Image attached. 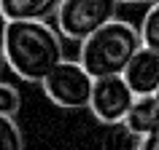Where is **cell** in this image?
Returning a JSON list of instances; mask_svg holds the SVG:
<instances>
[{
    "instance_id": "4fadbf2b",
    "label": "cell",
    "mask_w": 159,
    "mask_h": 150,
    "mask_svg": "<svg viewBox=\"0 0 159 150\" xmlns=\"http://www.w3.org/2000/svg\"><path fill=\"white\" fill-rule=\"evenodd\" d=\"M143 150H159V131H154V134H148V137H146Z\"/></svg>"
},
{
    "instance_id": "3957f363",
    "label": "cell",
    "mask_w": 159,
    "mask_h": 150,
    "mask_svg": "<svg viewBox=\"0 0 159 150\" xmlns=\"http://www.w3.org/2000/svg\"><path fill=\"white\" fill-rule=\"evenodd\" d=\"M121 0H62L57 8V30L67 40L84 43L89 35L111 24Z\"/></svg>"
},
{
    "instance_id": "5b68a950",
    "label": "cell",
    "mask_w": 159,
    "mask_h": 150,
    "mask_svg": "<svg viewBox=\"0 0 159 150\" xmlns=\"http://www.w3.org/2000/svg\"><path fill=\"white\" fill-rule=\"evenodd\" d=\"M135 91L124 81V75H108V78H94L92 99H89V110L92 115L100 121L102 126L119 123L124 121L127 113L135 105Z\"/></svg>"
},
{
    "instance_id": "9a60e30c",
    "label": "cell",
    "mask_w": 159,
    "mask_h": 150,
    "mask_svg": "<svg viewBox=\"0 0 159 150\" xmlns=\"http://www.w3.org/2000/svg\"><path fill=\"white\" fill-rule=\"evenodd\" d=\"M6 51H3V40H0V75H3V70H6Z\"/></svg>"
},
{
    "instance_id": "52a82bcc",
    "label": "cell",
    "mask_w": 159,
    "mask_h": 150,
    "mask_svg": "<svg viewBox=\"0 0 159 150\" xmlns=\"http://www.w3.org/2000/svg\"><path fill=\"white\" fill-rule=\"evenodd\" d=\"M62 0H0V16L6 22H46Z\"/></svg>"
},
{
    "instance_id": "7a4b0ae2",
    "label": "cell",
    "mask_w": 159,
    "mask_h": 150,
    "mask_svg": "<svg viewBox=\"0 0 159 150\" xmlns=\"http://www.w3.org/2000/svg\"><path fill=\"white\" fill-rule=\"evenodd\" d=\"M143 48L140 27L124 19H113L111 24L97 30L81 43L78 62L89 70L92 78H108V75H124L132 56Z\"/></svg>"
},
{
    "instance_id": "7c38bea8",
    "label": "cell",
    "mask_w": 159,
    "mask_h": 150,
    "mask_svg": "<svg viewBox=\"0 0 159 150\" xmlns=\"http://www.w3.org/2000/svg\"><path fill=\"white\" fill-rule=\"evenodd\" d=\"M22 107V94L16 86L0 81V115H16Z\"/></svg>"
},
{
    "instance_id": "9c48e42d",
    "label": "cell",
    "mask_w": 159,
    "mask_h": 150,
    "mask_svg": "<svg viewBox=\"0 0 159 150\" xmlns=\"http://www.w3.org/2000/svg\"><path fill=\"white\" fill-rule=\"evenodd\" d=\"M143 145H146V137L138 134L127 121H119L105 126L100 150H143Z\"/></svg>"
},
{
    "instance_id": "6da1fadb",
    "label": "cell",
    "mask_w": 159,
    "mask_h": 150,
    "mask_svg": "<svg viewBox=\"0 0 159 150\" xmlns=\"http://www.w3.org/2000/svg\"><path fill=\"white\" fill-rule=\"evenodd\" d=\"M3 51L11 73L30 83H43V78L65 59L62 35L46 22H6Z\"/></svg>"
},
{
    "instance_id": "277c9868",
    "label": "cell",
    "mask_w": 159,
    "mask_h": 150,
    "mask_svg": "<svg viewBox=\"0 0 159 150\" xmlns=\"http://www.w3.org/2000/svg\"><path fill=\"white\" fill-rule=\"evenodd\" d=\"M43 94L49 97V102H54L62 110H84L89 107L94 89V78L89 75L81 62L73 59H62L46 78H43Z\"/></svg>"
},
{
    "instance_id": "8fae6325",
    "label": "cell",
    "mask_w": 159,
    "mask_h": 150,
    "mask_svg": "<svg viewBox=\"0 0 159 150\" xmlns=\"http://www.w3.org/2000/svg\"><path fill=\"white\" fill-rule=\"evenodd\" d=\"M0 150H25V137L14 115H0Z\"/></svg>"
},
{
    "instance_id": "8992f818",
    "label": "cell",
    "mask_w": 159,
    "mask_h": 150,
    "mask_svg": "<svg viewBox=\"0 0 159 150\" xmlns=\"http://www.w3.org/2000/svg\"><path fill=\"white\" fill-rule=\"evenodd\" d=\"M124 81L135 97H154L159 91V54L143 46L124 70Z\"/></svg>"
},
{
    "instance_id": "ba28073f",
    "label": "cell",
    "mask_w": 159,
    "mask_h": 150,
    "mask_svg": "<svg viewBox=\"0 0 159 150\" xmlns=\"http://www.w3.org/2000/svg\"><path fill=\"white\" fill-rule=\"evenodd\" d=\"M138 134L148 137V134L159 131V105H157V94L154 97H138L132 105V110L124 118Z\"/></svg>"
},
{
    "instance_id": "5bb4252c",
    "label": "cell",
    "mask_w": 159,
    "mask_h": 150,
    "mask_svg": "<svg viewBox=\"0 0 159 150\" xmlns=\"http://www.w3.org/2000/svg\"><path fill=\"white\" fill-rule=\"evenodd\" d=\"M121 3H129V6H151L157 0H121Z\"/></svg>"
},
{
    "instance_id": "2e32d148",
    "label": "cell",
    "mask_w": 159,
    "mask_h": 150,
    "mask_svg": "<svg viewBox=\"0 0 159 150\" xmlns=\"http://www.w3.org/2000/svg\"><path fill=\"white\" fill-rule=\"evenodd\" d=\"M157 105H159V91H157Z\"/></svg>"
},
{
    "instance_id": "30bf717a",
    "label": "cell",
    "mask_w": 159,
    "mask_h": 150,
    "mask_svg": "<svg viewBox=\"0 0 159 150\" xmlns=\"http://www.w3.org/2000/svg\"><path fill=\"white\" fill-rule=\"evenodd\" d=\"M140 38H143V46H146V48H151V51L159 54V0L151 3L148 11H146V16H143Z\"/></svg>"
}]
</instances>
